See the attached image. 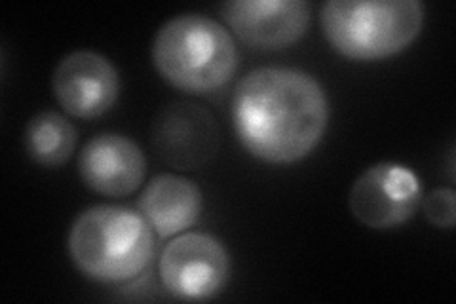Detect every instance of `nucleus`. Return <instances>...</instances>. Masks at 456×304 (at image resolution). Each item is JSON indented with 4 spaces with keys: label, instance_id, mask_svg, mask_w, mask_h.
I'll return each mask as SVG.
<instances>
[{
    "label": "nucleus",
    "instance_id": "f03ea898",
    "mask_svg": "<svg viewBox=\"0 0 456 304\" xmlns=\"http://www.w3.org/2000/svg\"><path fill=\"white\" fill-rule=\"evenodd\" d=\"M67 248L86 278L102 283L132 282L154 257L152 226L141 211L99 204L77 217Z\"/></svg>",
    "mask_w": 456,
    "mask_h": 304
},
{
    "label": "nucleus",
    "instance_id": "9b49d317",
    "mask_svg": "<svg viewBox=\"0 0 456 304\" xmlns=\"http://www.w3.org/2000/svg\"><path fill=\"white\" fill-rule=\"evenodd\" d=\"M139 211L160 238H174L196 225L202 213V191L175 173H159L142 188Z\"/></svg>",
    "mask_w": 456,
    "mask_h": 304
},
{
    "label": "nucleus",
    "instance_id": "9d476101",
    "mask_svg": "<svg viewBox=\"0 0 456 304\" xmlns=\"http://www.w3.org/2000/svg\"><path fill=\"white\" fill-rule=\"evenodd\" d=\"M78 173L90 191L124 198L134 194L147 176L145 154L139 144L122 134H102L84 144Z\"/></svg>",
    "mask_w": 456,
    "mask_h": 304
},
{
    "label": "nucleus",
    "instance_id": "f8f14e48",
    "mask_svg": "<svg viewBox=\"0 0 456 304\" xmlns=\"http://www.w3.org/2000/svg\"><path fill=\"white\" fill-rule=\"evenodd\" d=\"M25 151L42 168H60L73 156L78 134L69 119L55 111L38 112L25 126Z\"/></svg>",
    "mask_w": 456,
    "mask_h": 304
},
{
    "label": "nucleus",
    "instance_id": "0eeeda50",
    "mask_svg": "<svg viewBox=\"0 0 456 304\" xmlns=\"http://www.w3.org/2000/svg\"><path fill=\"white\" fill-rule=\"evenodd\" d=\"M151 144L164 164L179 171H192L216 158L221 147V129L208 109L177 101L154 117Z\"/></svg>",
    "mask_w": 456,
    "mask_h": 304
},
{
    "label": "nucleus",
    "instance_id": "1a4fd4ad",
    "mask_svg": "<svg viewBox=\"0 0 456 304\" xmlns=\"http://www.w3.org/2000/svg\"><path fill=\"white\" fill-rule=\"evenodd\" d=\"M221 13L240 40L263 50L293 46L310 25L306 0H232L221 6Z\"/></svg>",
    "mask_w": 456,
    "mask_h": 304
},
{
    "label": "nucleus",
    "instance_id": "ddd939ff",
    "mask_svg": "<svg viewBox=\"0 0 456 304\" xmlns=\"http://www.w3.org/2000/svg\"><path fill=\"white\" fill-rule=\"evenodd\" d=\"M422 210L426 219L436 228H454L456 223V194L452 188L439 186L422 198Z\"/></svg>",
    "mask_w": 456,
    "mask_h": 304
},
{
    "label": "nucleus",
    "instance_id": "6e6552de",
    "mask_svg": "<svg viewBox=\"0 0 456 304\" xmlns=\"http://www.w3.org/2000/svg\"><path fill=\"white\" fill-rule=\"evenodd\" d=\"M52 90L67 114L92 120L103 117L118 101L120 77L109 57L92 50H77L57 63Z\"/></svg>",
    "mask_w": 456,
    "mask_h": 304
},
{
    "label": "nucleus",
    "instance_id": "39448f33",
    "mask_svg": "<svg viewBox=\"0 0 456 304\" xmlns=\"http://www.w3.org/2000/svg\"><path fill=\"white\" fill-rule=\"evenodd\" d=\"M231 253L206 233L174 236L160 257L159 274L166 292L181 300H209L231 280Z\"/></svg>",
    "mask_w": 456,
    "mask_h": 304
},
{
    "label": "nucleus",
    "instance_id": "20e7f679",
    "mask_svg": "<svg viewBox=\"0 0 456 304\" xmlns=\"http://www.w3.org/2000/svg\"><path fill=\"white\" fill-rule=\"evenodd\" d=\"M419 0H330L322 29L331 48L355 62H379L407 50L422 31Z\"/></svg>",
    "mask_w": 456,
    "mask_h": 304
},
{
    "label": "nucleus",
    "instance_id": "423d86ee",
    "mask_svg": "<svg viewBox=\"0 0 456 304\" xmlns=\"http://www.w3.org/2000/svg\"><path fill=\"white\" fill-rule=\"evenodd\" d=\"M422 188L417 173L403 164L380 162L354 181L348 206L370 230H392L411 221L420 208Z\"/></svg>",
    "mask_w": 456,
    "mask_h": 304
},
{
    "label": "nucleus",
    "instance_id": "f257e3e1",
    "mask_svg": "<svg viewBox=\"0 0 456 304\" xmlns=\"http://www.w3.org/2000/svg\"><path fill=\"white\" fill-rule=\"evenodd\" d=\"M232 122L244 149L266 164H295L314 152L330 124V101L312 75L261 67L232 95Z\"/></svg>",
    "mask_w": 456,
    "mask_h": 304
},
{
    "label": "nucleus",
    "instance_id": "7ed1b4c3",
    "mask_svg": "<svg viewBox=\"0 0 456 304\" xmlns=\"http://www.w3.org/2000/svg\"><path fill=\"white\" fill-rule=\"evenodd\" d=\"M152 63L160 77L187 94L217 92L232 80L238 48L226 27L204 13H181L154 37Z\"/></svg>",
    "mask_w": 456,
    "mask_h": 304
}]
</instances>
